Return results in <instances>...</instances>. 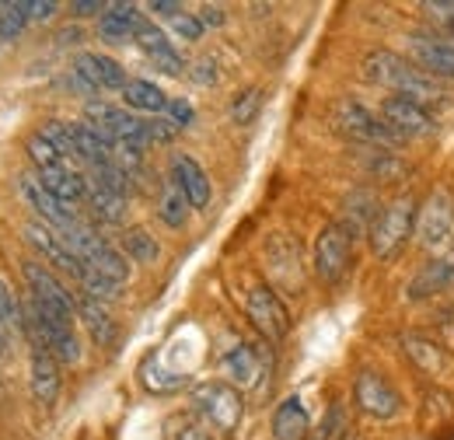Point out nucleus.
Masks as SVG:
<instances>
[{"instance_id": "f257e3e1", "label": "nucleus", "mask_w": 454, "mask_h": 440, "mask_svg": "<svg viewBox=\"0 0 454 440\" xmlns=\"http://www.w3.org/2000/svg\"><path fill=\"white\" fill-rule=\"evenodd\" d=\"M360 70H364V77H367L371 84L388 88L392 95H402V98H409V102L427 106V102L444 98V91H441V84H437L434 77H427L412 59L392 53V50H371V53L364 56Z\"/></svg>"}, {"instance_id": "f03ea898", "label": "nucleus", "mask_w": 454, "mask_h": 440, "mask_svg": "<svg viewBox=\"0 0 454 440\" xmlns=\"http://www.w3.org/2000/svg\"><path fill=\"white\" fill-rule=\"evenodd\" d=\"M416 217H419L416 196H398L385 210H378L374 220H371V227H367L374 255L378 259H392L398 248L416 234Z\"/></svg>"}, {"instance_id": "7ed1b4c3", "label": "nucleus", "mask_w": 454, "mask_h": 440, "mask_svg": "<svg viewBox=\"0 0 454 440\" xmlns=\"http://www.w3.org/2000/svg\"><path fill=\"white\" fill-rule=\"evenodd\" d=\"M21 276L28 283L32 301L43 311H50V315H57V318L74 326V318H77V294H70L67 283L57 273H50V266H43V263H21Z\"/></svg>"}, {"instance_id": "20e7f679", "label": "nucleus", "mask_w": 454, "mask_h": 440, "mask_svg": "<svg viewBox=\"0 0 454 440\" xmlns=\"http://www.w3.org/2000/svg\"><path fill=\"white\" fill-rule=\"evenodd\" d=\"M336 126L342 133H349L353 140L360 144H371V147H392V144H402V137L388 130V122L381 115H374L371 109H364L360 102L353 98H340L336 102Z\"/></svg>"}, {"instance_id": "39448f33", "label": "nucleus", "mask_w": 454, "mask_h": 440, "mask_svg": "<svg viewBox=\"0 0 454 440\" xmlns=\"http://www.w3.org/2000/svg\"><path fill=\"white\" fill-rule=\"evenodd\" d=\"M349 255H353V231L342 220L325 224L315 241V273L325 283H340L349 270Z\"/></svg>"}, {"instance_id": "423d86ee", "label": "nucleus", "mask_w": 454, "mask_h": 440, "mask_svg": "<svg viewBox=\"0 0 454 440\" xmlns=\"http://www.w3.org/2000/svg\"><path fill=\"white\" fill-rule=\"evenodd\" d=\"M196 409L210 420L214 430L234 434L238 423H241L245 402H241V395H238L234 385H227V381H210V385L196 388Z\"/></svg>"}, {"instance_id": "0eeeda50", "label": "nucleus", "mask_w": 454, "mask_h": 440, "mask_svg": "<svg viewBox=\"0 0 454 440\" xmlns=\"http://www.w3.org/2000/svg\"><path fill=\"white\" fill-rule=\"evenodd\" d=\"M353 402L371 420H392V416H398V409H402V395L378 371H360L356 374V381H353Z\"/></svg>"}, {"instance_id": "6e6552de", "label": "nucleus", "mask_w": 454, "mask_h": 440, "mask_svg": "<svg viewBox=\"0 0 454 440\" xmlns=\"http://www.w3.org/2000/svg\"><path fill=\"white\" fill-rule=\"evenodd\" d=\"M451 227H454V200L448 189H437L427 200V207L419 210V217H416V245L427 248V252H437V248L448 245Z\"/></svg>"}, {"instance_id": "1a4fd4ad", "label": "nucleus", "mask_w": 454, "mask_h": 440, "mask_svg": "<svg viewBox=\"0 0 454 440\" xmlns=\"http://www.w3.org/2000/svg\"><path fill=\"white\" fill-rule=\"evenodd\" d=\"M405 357L412 360V367L419 374H427L434 385H451L454 381V353L448 346H441L437 339L427 335H405L402 339Z\"/></svg>"}, {"instance_id": "9d476101", "label": "nucleus", "mask_w": 454, "mask_h": 440, "mask_svg": "<svg viewBox=\"0 0 454 440\" xmlns=\"http://www.w3.org/2000/svg\"><path fill=\"white\" fill-rule=\"evenodd\" d=\"M21 234H25V241H28L50 266H57V270H63V273H70L74 279L84 273V263L67 248L63 234L53 231L50 224H43V220H28V224L21 227Z\"/></svg>"}, {"instance_id": "9b49d317", "label": "nucleus", "mask_w": 454, "mask_h": 440, "mask_svg": "<svg viewBox=\"0 0 454 440\" xmlns=\"http://www.w3.org/2000/svg\"><path fill=\"white\" fill-rule=\"evenodd\" d=\"M245 308H248V318H252V326L262 332L266 339H284L286 329H290V315H286L284 301L266 287V283H255L252 290H248V301H245Z\"/></svg>"}, {"instance_id": "f8f14e48", "label": "nucleus", "mask_w": 454, "mask_h": 440, "mask_svg": "<svg viewBox=\"0 0 454 440\" xmlns=\"http://www.w3.org/2000/svg\"><path fill=\"white\" fill-rule=\"evenodd\" d=\"M18 192H21V200L39 214V220L43 224H50L53 231H70L74 224H77V217H74V210L67 207V203H59L57 196L39 182V175H21L18 178Z\"/></svg>"}, {"instance_id": "ddd939ff", "label": "nucleus", "mask_w": 454, "mask_h": 440, "mask_svg": "<svg viewBox=\"0 0 454 440\" xmlns=\"http://www.w3.org/2000/svg\"><path fill=\"white\" fill-rule=\"evenodd\" d=\"M409 59L434 81H454V43L441 35H412Z\"/></svg>"}, {"instance_id": "4468645a", "label": "nucleus", "mask_w": 454, "mask_h": 440, "mask_svg": "<svg viewBox=\"0 0 454 440\" xmlns=\"http://www.w3.org/2000/svg\"><path fill=\"white\" fill-rule=\"evenodd\" d=\"M381 119L388 122V130L398 133L402 140H405V137H430V133L437 130V122H434V115L427 112V106L409 102V98H402V95H392V98L381 102Z\"/></svg>"}, {"instance_id": "2eb2a0df", "label": "nucleus", "mask_w": 454, "mask_h": 440, "mask_svg": "<svg viewBox=\"0 0 454 440\" xmlns=\"http://www.w3.org/2000/svg\"><path fill=\"white\" fill-rule=\"evenodd\" d=\"M74 70H77L95 91H122V88L129 84L122 63L106 53H77Z\"/></svg>"}, {"instance_id": "dca6fc26", "label": "nucleus", "mask_w": 454, "mask_h": 440, "mask_svg": "<svg viewBox=\"0 0 454 440\" xmlns=\"http://www.w3.org/2000/svg\"><path fill=\"white\" fill-rule=\"evenodd\" d=\"M168 178L185 192V200H189L192 210H203V207L210 203V178H207V171L200 168L196 158H189V154H175V158H171Z\"/></svg>"}, {"instance_id": "f3484780", "label": "nucleus", "mask_w": 454, "mask_h": 440, "mask_svg": "<svg viewBox=\"0 0 454 440\" xmlns=\"http://www.w3.org/2000/svg\"><path fill=\"white\" fill-rule=\"evenodd\" d=\"M28 374H32V395L39 405H53L59 395V360L50 350H39L32 346V364H28Z\"/></svg>"}, {"instance_id": "a211bd4d", "label": "nucleus", "mask_w": 454, "mask_h": 440, "mask_svg": "<svg viewBox=\"0 0 454 440\" xmlns=\"http://www.w3.org/2000/svg\"><path fill=\"white\" fill-rule=\"evenodd\" d=\"M144 25V14L137 4H109L106 14L98 18V32L106 43H126V39H137Z\"/></svg>"}, {"instance_id": "6ab92c4d", "label": "nucleus", "mask_w": 454, "mask_h": 440, "mask_svg": "<svg viewBox=\"0 0 454 440\" xmlns=\"http://www.w3.org/2000/svg\"><path fill=\"white\" fill-rule=\"evenodd\" d=\"M448 287H454V259H434V263H427L419 273L412 276L409 297H412V301L434 297V294H444Z\"/></svg>"}, {"instance_id": "aec40b11", "label": "nucleus", "mask_w": 454, "mask_h": 440, "mask_svg": "<svg viewBox=\"0 0 454 440\" xmlns=\"http://www.w3.org/2000/svg\"><path fill=\"white\" fill-rule=\"evenodd\" d=\"M39 182L67 207H74V203H81L88 196V178L81 171H74L70 165L53 168V171H39Z\"/></svg>"}, {"instance_id": "412c9836", "label": "nucleus", "mask_w": 454, "mask_h": 440, "mask_svg": "<svg viewBox=\"0 0 454 440\" xmlns=\"http://www.w3.org/2000/svg\"><path fill=\"white\" fill-rule=\"evenodd\" d=\"M308 434H311V430H308V409H304V402H301L297 395H290V398H284V402L277 405V412H273V437L304 440Z\"/></svg>"}, {"instance_id": "4be33fe9", "label": "nucleus", "mask_w": 454, "mask_h": 440, "mask_svg": "<svg viewBox=\"0 0 454 440\" xmlns=\"http://www.w3.org/2000/svg\"><path fill=\"white\" fill-rule=\"evenodd\" d=\"M77 318L88 326V332H91V339L98 342V346H113L115 339V326L113 318H109V311L102 308V301H91V297H77Z\"/></svg>"}, {"instance_id": "5701e85b", "label": "nucleus", "mask_w": 454, "mask_h": 440, "mask_svg": "<svg viewBox=\"0 0 454 440\" xmlns=\"http://www.w3.org/2000/svg\"><path fill=\"white\" fill-rule=\"evenodd\" d=\"M88 178V203H91V210H95V217L106 220V224H122L126 217V196H119L113 189H106L102 182H95L91 175H84Z\"/></svg>"}, {"instance_id": "b1692460", "label": "nucleus", "mask_w": 454, "mask_h": 440, "mask_svg": "<svg viewBox=\"0 0 454 440\" xmlns=\"http://www.w3.org/2000/svg\"><path fill=\"white\" fill-rule=\"evenodd\" d=\"M122 102H126L129 109L151 112V115H158V112L168 109V98H165V91H161L158 84L144 81V77H129V84L122 88Z\"/></svg>"}, {"instance_id": "393cba45", "label": "nucleus", "mask_w": 454, "mask_h": 440, "mask_svg": "<svg viewBox=\"0 0 454 440\" xmlns=\"http://www.w3.org/2000/svg\"><path fill=\"white\" fill-rule=\"evenodd\" d=\"M122 252H126L133 263H140V266H151V263L161 259V245H158V238H154L147 227H129V231H122Z\"/></svg>"}, {"instance_id": "a878e982", "label": "nucleus", "mask_w": 454, "mask_h": 440, "mask_svg": "<svg viewBox=\"0 0 454 440\" xmlns=\"http://www.w3.org/2000/svg\"><path fill=\"white\" fill-rule=\"evenodd\" d=\"M158 217L165 220L168 227H185V220H189V200H185V192L175 185V182H161V196H158Z\"/></svg>"}, {"instance_id": "bb28decb", "label": "nucleus", "mask_w": 454, "mask_h": 440, "mask_svg": "<svg viewBox=\"0 0 454 440\" xmlns=\"http://www.w3.org/2000/svg\"><path fill=\"white\" fill-rule=\"evenodd\" d=\"M77 283H81V294L91 297V301H115L119 297V287H122V283L102 276L98 270H91V266H84V273L77 276Z\"/></svg>"}, {"instance_id": "cd10ccee", "label": "nucleus", "mask_w": 454, "mask_h": 440, "mask_svg": "<svg viewBox=\"0 0 454 440\" xmlns=\"http://www.w3.org/2000/svg\"><path fill=\"white\" fill-rule=\"evenodd\" d=\"M224 364H227V374H231L234 381H241V385H252L255 374H259V360H255V350H252V346L231 350Z\"/></svg>"}, {"instance_id": "c85d7f7f", "label": "nucleus", "mask_w": 454, "mask_h": 440, "mask_svg": "<svg viewBox=\"0 0 454 440\" xmlns=\"http://www.w3.org/2000/svg\"><path fill=\"white\" fill-rule=\"evenodd\" d=\"M349 434V420H346V405L342 402H333L325 420L318 423V430H311L304 440H346Z\"/></svg>"}, {"instance_id": "c756f323", "label": "nucleus", "mask_w": 454, "mask_h": 440, "mask_svg": "<svg viewBox=\"0 0 454 440\" xmlns=\"http://www.w3.org/2000/svg\"><path fill=\"white\" fill-rule=\"evenodd\" d=\"M25 151H28V158H32V165L39 168V171H53V168H63V154H59L57 147L43 137V133H32L28 140H25Z\"/></svg>"}, {"instance_id": "7c9ffc66", "label": "nucleus", "mask_w": 454, "mask_h": 440, "mask_svg": "<svg viewBox=\"0 0 454 440\" xmlns=\"http://www.w3.org/2000/svg\"><path fill=\"white\" fill-rule=\"evenodd\" d=\"M43 137H46L59 154H63V161H81V151H77V140H74L70 122H57V119H50V122L43 126Z\"/></svg>"}, {"instance_id": "2f4dec72", "label": "nucleus", "mask_w": 454, "mask_h": 440, "mask_svg": "<svg viewBox=\"0 0 454 440\" xmlns=\"http://www.w3.org/2000/svg\"><path fill=\"white\" fill-rule=\"evenodd\" d=\"M165 440H214V437H210V430L196 416L178 412V416L165 420Z\"/></svg>"}, {"instance_id": "473e14b6", "label": "nucleus", "mask_w": 454, "mask_h": 440, "mask_svg": "<svg viewBox=\"0 0 454 440\" xmlns=\"http://www.w3.org/2000/svg\"><path fill=\"white\" fill-rule=\"evenodd\" d=\"M259 109H262V88H245L231 106V119L234 126H248L259 115Z\"/></svg>"}, {"instance_id": "72a5a7b5", "label": "nucleus", "mask_w": 454, "mask_h": 440, "mask_svg": "<svg viewBox=\"0 0 454 440\" xmlns=\"http://www.w3.org/2000/svg\"><path fill=\"white\" fill-rule=\"evenodd\" d=\"M25 21H28L25 4H0V39H4V43L18 39L21 28H25Z\"/></svg>"}, {"instance_id": "f704fd0d", "label": "nucleus", "mask_w": 454, "mask_h": 440, "mask_svg": "<svg viewBox=\"0 0 454 440\" xmlns=\"http://www.w3.org/2000/svg\"><path fill=\"white\" fill-rule=\"evenodd\" d=\"M0 326L7 329H25V311L18 304V297L11 294V287L0 279Z\"/></svg>"}, {"instance_id": "c9c22d12", "label": "nucleus", "mask_w": 454, "mask_h": 440, "mask_svg": "<svg viewBox=\"0 0 454 440\" xmlns=\"http://www.w3.org/2000/svg\"><path fill=\"white\" fill-rule=\"evenodd\" d=\"M137 46H140L147 56H154V53H161V50H168L171 43H168V35L158 28V25L144 21V25H140V32H137Z\"/></svg>"}, {"instance_id": "e433bc0d", "label": "nucleus", "mask_w": 454, "mask_h": 440, "mask_svg": "<svg viewBox=\"0 0 454 440\" xmlns=\"http://www.w3.org/2000/svg\"><path fill=\"white\" fill-rule=\"evenodd\" d=\"M144 130H147V144H171L178 133V126L171 119H147Z\"/></svg>"}, {"instance_id": "4c0bfd02", "label": "nucleus", "mask_w": 454, "mask_h": 440, "mask_svg": "<svg viewBox=\"0 0 454 440\" xmlns=\"http://www.w3.org/2000/svg\"><path fill=\"white\" fill-rule=\"evenodd\" d=\"M151 63H154L161 74H168V77H178V74L185 70V59H182V53H178L175 46L161 50V53H154V56H151Z\"/></svg>"}, {"instance_id": "58836bf2", "label": "nucleus", "mask_w": 454, "mask_h": 440, "mask_svg": "<svg viewBox=\"0 0 454 440\" xmlns=\"http://www.w3.org/2000/svg\"><path fill=\"white\" fill-rule=\"evenodd\" d=\"M171 28H175V32H178L185 43H196V39L203 35V21H200L196 14H178V18L171 21Z\"/></svg>"}, {"instance_id": "ea45409f", "label": "nucleus", "mask_w": 454, "mask_h": 440, "mask_svg": "<svg viewBox=\"0 0 454 440\" xmlns=\"http://www.w3.org/2000/svg\"><path fill=\"white\" fill-rule=\"evenodd\" d=\"M196 84H217V63L210 59V56H200L196 63H192V74H189Z\"/></svg>"}, {"instance_id": "a19ab883", "label": "nucleus", "mask_w": 454, "mask_h": 440, "mask_svg": "<svg viewBox=\"0 0 454 440\" xmlns=\"http://www.w3.org/2000/svg\"><path fill=\"white\" fill-rule=\"evenodd\" d=\"M171 115V122L182 130V126H189L192 122V106L185 102V98H168V109H165Z\"/></svg>"}, {"instance_id": "79ce46f5", "label": "nucleus", "mask_w": 454, "mask_h": 440, "mask_svg": "<svg viewBox=\"0 0 454 440\" xmlns=\"http://www.w3.org/2000/svg\"><path fill=\"white\" fill-rule=\"evenodd\" d=\"M25 11H28V21H50L57 14V4L53 0H32V4H25Z\"/></svg>"}, {"instance_id": "37998d69", "label": "nucleus", "mask_w": 454, "mask_h": 440, "mask_svg": "<svg viewBox=\"0 0 454 440\" xmlns=\"http://www.w3.org/2000/svg\"><path fill=\"white\" fill-rule=\"evenodd\" d=\"M106 7H109V4H102V0H74V4H70V11H74L77 18H91V14H98V18H102V14H106Z\"/></svg>"}, {"instance_id": "c03bdc74", "label": "nucleus", "mask_w": 454, "mask_h": 440, "mask_svg": "<svg viewBox=\"0 0 454 440\" xmlns=\"http://www.w3.org/2000/svg\"><path fill=\"white\" fill-rule=\"evenodd\" d=\"M200 21H203V28H207V25H210V28H221V25H224V7L207 4V7L200 11Z\"/></svg>"}, {"instance_id": "a18cd8bd", "label": "nucleus", "mask_w": 454, "mask_h": 440, "mask_svg": "<svg viewBox=\"0 0 454 440\" xmlns=\"http://www.w3.org/2000/svg\"><path fill=\"white\" fill-rule=\"evenodd\" d=\"M151 11H154V14H165V18H171V21L182 14V7H178V4H171V0H154V4H151Z\"/></svg>"}, {"instance_id": "49530a36", "label": "nucleus", "mask_w": 454, "mask_h": 440, "mask_svg": "<svg viewBox=\"0 0 454 440\" xmlns=\"http://www.w3.org/2000/svg\"><path fill=\"white\" fill-rule=\"evenodd\" d=\"M7 353V326H0V357Z\"/></svg>"}, {"instance_id": "de8ad7c7", "label": "nucleus", "mask_w": 454, "mask_h": 440, "mask_svg": "<svg viewBox=\"0 0 454 440\" xmlns=\"http://www.w3.org/2000/svg\"><path fill=\"white\" fill-rule=\"evenodd\" d=\"M444 32L451 35V43H454V18H451V21H444Z\"/></svg>"}]
</instances>
